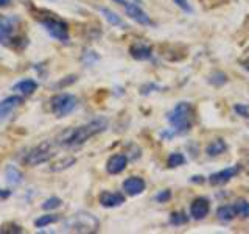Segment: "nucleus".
<instances>
[{
    "mask_svg": "<svg viewBox=\"0 0 249 234\" xmlns=\"http://www.w3.org/2000/svg\"><path fill=\"white\" fill-rule=\"evenodd\" d=\"M107 127V120L106 119H95L89 123H84L81 127H75V128H67L56 136L54 142L59 147H78L83 145L84 142L93 136L103 133Z\"/></svg>",
    "mask_w": 249,
    "mask_h": 234,
    "instance_id": "obj_1",
    "label": "nucleus"
},
{
    "mask_svg": "<svg viewBox=\"0 0 249 234\" xmlns=\"http://www.w3.org/2000/svg\"><path fill=\"white\" fill-rule=\"evenodd\" d=\"M100 230L98 218L86 211L73 214L62 223V233H75V234H93Z\"/></svg>",
    "mask_w": 249,
    "mask_h": 234,
    "instance_id": "obj_2",
    "label": "nucleus"
},
{
    "mask_svg": "<svg viewBox=\"0 0 249 234\" xmlns=\"http://www.w3.org/2000/svg\"><path fill=\"white\" fill-rule=\"evenodd\" d=\"M167 120L176 133L184 135V133L192 130L195 123V108L189 101H181V103H178L173 108V111L168 114Z\"/></svg>",
    "mask_w": 249,
    "mask_h": 234,
    "instance_id": "obj_3",
    "label": "nucleus"
},
{
    "mask_svg": "<svg viewBox=\"0 0 249 234\" xmlns=\"http://www.w3.org/2000/svg\"><path fill=\"white\" fill-rule=\"evenodd\" d=\"M56 145L58 144L54 142V140H44V142L37 144L25 155L23 164H25V166H30V167H36L39 164L50 161L54 156V152H56Z\"/></svg>",
    "mask_w": 249,
    "mask_h": 234,
    "instance_id": "obj_4",
    "label": "nucleus"
},
{
    "mask_svg": "<svg viewBox=\"0 0 249 234\" xmlns=\"http://www.w3.org/2000/svg\"><path fill=\"white\" fill-rule=\"evenodd\" d=\"M78 101L73 94H56L50 100V109L56 117H66L76 108Z\"/></svg>",
    "mask_w": 249,
    "mask_h": 234,
    "instance_id": "obj_5",
    "label": "nucleus"
},
{
    "mask_svg": "<svg viewBox=\"0 0 249 234\" xmlns=\"http://www.w3.org/2000/svg\"><path fill=\"white\" fill-rule=\"evenodd\" d=\"M44 28L47 30L52 38H54L59 42H67L69 41V27L66 22H62L58 18H49V19H41Z\"/></svg>",
    "mask_w": 249,
    "mask_h": 234,
    "instance_id": "obj_6",
    "label": "nucleus"
},
{
    "mask_svg": "<svg viewBox=\"0 0 249 234\" xmlns=\"http://www.w3.org/2000/svg\"><path fill=\"white\" fill-rule=\"evenodd\" d=\"M18 20L14 18H5L0 16V44H10L14 39Z\"/></svg>",
    "mask_w": 249,
    "mask_h": 234,
    "instance_id": "obj_7",
    "label": "nucleus"
},
{
    "mask_svg": "<svg viewBox=\"0 0 249 234\" xmlns=\"http://www.w3.org/2000/svg\"><path fill=\"white\" fill-rule=\"evenodd\" d=\"M123 8H124V11H126V14L129 16V18H131L132 20H136L137 23H140V25H145V27H151V25H153L151 18H150V16H148L137 3H131V2H128Z\"/></svg>",
    "mask_w": 249,
    "mask_h": 234,
    "instance_id": "obj_8",
    "label": "nucleus"
},
{
    "mask_svg": "<svg viewBox=\"0 0 249 234\" xmlns=\"http://www.w3.org/2000/svg\"><path fill=\"white\" fill-rule=\"evenodd\" d=\"M240 174V166H233V167H228L223 169L220 172H215L209 176V183L212 186H223L226 183H229L232 178H235Z\"/></svg>",
    "mask_w": 249,
    "mask_h": 234,
    "instance_id": "obj_9",
    "label": "nucleus"
},
{
    "mask_svg": "<svg viewBox=\"0 0 249 234\" xmlns=\"http://www.w3.org/2000/svg\"><path fill=\"white\" fill-rule=\"evenodd\" d=\"M126 166H128V156L123 153H117L107 159L106 170H107V174H111V175H119L126 169Z\"/></svg>",
    "mask_w": 249,
    "mask_h": 234,
    "instance_id": "obj_10",
    "label": "nucleus"
},
{
    "mask_svg": "<svg viewBox=\"0 0 249 234\" xmlns=\"http://www.w3.org/2000/svg\"><path fill=\"white\" fill-rule=\"evenodd\" d=\"M210 211V203L207 198L204 197H198L192 201L190 205V215L195 218V220H202Z\"/></svg>",
    "mask_w": 249,
    "mask_h": 234,
    "instance_id": "obj_11",
    "label": "nucleus"
},
{
    "mask_svg": "<svg viewBox=\"0 0 249 234\" xmlns=\"http://www.w3.org/2000/svg\"><path fill=\"white\" fill-rule=\"evenodd\" d=\"M98 201H100V205L103 208H117V206H122L124 203V195L120 194V192L105 191L98 197Z\"/></svg>",
    "mask_w": 249,
    "mask_h": 234,
    "instance_id": "obj_12",
    "label": "nucleus"
},
{
    "mask_svg": "<svg viewBox=\"0 0 249 234\" xmlns=\"http://www.w3.org/2000/svg\"><path fill=\"white\" fill-rule=\"evenodd\" d=\"M123 191L131 197H136L145 191V181L140 176H129L123 181Z\"/></svg>",
    "mask_w": 249,
    "mask_h": 234,
    "instance_id": "obj_13",
    "label": "nucleus"
},
{
    "mask_svg": "<svg viewBox=\"0 0 249 234\" xmlns=\"http://www.w3.org/2000/svg\"><path fill=\"white\" fill-rule=\"evenodd\" d=\"M20 103H22L20 96H11L0 101V120H5L16 108L20 106Z\"/></svg>",
    "mask_w": 249,
    "mask_h": 234,
    "instance_id": "obj_14",
    "label": "nucleus"
},
{
    "mask_svg": "<svg viewBox=\"0 0 249 234\" xmlns=\"http://www.w3.org/2000/svg\"><path fill=\"white\" fill-rule=\"evenodd\" d=\"M129 53L131 57L134 59H139V61H143V59H150L151 55H153V49L151 45L148 44H143V42H136L129 47Z\"/></svg>",
    "mask_w": 249,
    "mask_h": 234,
    "instance_id": "obj_15",
    "label": "nucleus"
},
{
    "mask_svg": "<svg viewBox=\"0 0 249 234\" xmlns=\"http://www.w3.org/2000/svg\"><path fill=\"white\" fill-rule=\"evenodd\" d=\"M36 89H37V83L35 80H30V78H28V80L19 81L18 84H14V91L18 94H20V96H25V97L31 96V94H35Z\"/></svg>",
    "mask_w": 249,
    "mask_h": 234,
    "instance_id": "obj_16",
    "label": "nucleus"
},
{
    "mask_svg": "<svg viewBox=\"0 0 249 234\" xmlns=\"http://www.w3.org/2000/svg\"><path fill=\"white\" fill-rule=\"evenodd\" d=\"M226 150H228V144H226L223 139H215V140H212V142H210V144L206 147V153H207L209 156H212V158L223 155Z\"/></svg>",
    "mask_w": 249,
    "mask_h": 234,
    "instance_id": "obj_17",
    "label": "nucleus"
},
{
    "mask_svg": "<svg viewBox=\"0 0 249 234\" xmlns=\"http://www.w3.org/2000/svg\"><path fill=\"white\" fill-rule=\"evenodd\" d=\"M100 13L105 16V19L111 23L114 27H122V28H126V23L123 22V19L120 18L119 14L114 13L112 10H109V8H98Z\"/></svg>",
    "mask_w": 249,
    "mask_h": 234,
    "instance_id": "obj_18",
    "label": "nucleus"
},
{
    "mask_svg": "<svg viewBox=\"0 0 249 234\" xmlns=\"http://www.w3.org/2000/svg\"><path fill=\"white\" fill-rule=\"evenodd\" d=\"M5 175H6V181L11 186H19L23 181V174L14 166H8L5 170Z\"/></svg>",
    "mask_w": 249,
    "mask_h": 234,
    "instance_id": "obj_19",
    "label": "nucleus"
},
{
    "mask_svg": "<svg viewBox=\"0 0 249 234\" xmlns=\"http://www.w3.org/2000/svg\"><path fill=\"white\" fill-rule=\"evenodd\" d=\"M216 215L220 218L221 222H231L233 220L237 215H235V211H233V206L232 205H223L216 209Z\"/></svg>",
    "mask_w": 249,
    "mask_h": 234,
    "instance_id": "obj_20",
    "label": "nucleus"
},
{
    "mask_svg": "<svg viewBox=\"0 0 249 234\" xmlns=\"http://www.w3.org/2000/svg\"><path fill=\"white\" fill-rule=\"evenodd\" d=\"M75 162H76V159L73 158V156H64L62 159L54 161V162L52 164L50 170H52V172H62L64 169H69L70 166H73Z\"/></svg>",
    "mask_w": 249,
    "mask_h": 234,
    "instance_id": "obj_21",
    "label": "nucleus"
},
{
    "mask_svg": "<svg viewBox=\"0 0 249 234\" xmlns=\"http://www.w3.org/2000/svg\"><path fill=\"white\" fill-rule=\"evenodd\" d=\"M59 215L58 214H45V215H41V217H37L36 220H35V226L36 228H45V226H49V225H53V223H56L59 220Z\"/></svg>",
    "mask_w": 249,
    "mask_h": 234,
    "instance_id": "obj_22",
    "label": "nucleus"
},
{
    "mask_svg": "<svg viewBox=\"0 0 249 234\" xmlns=\"http://www.w3.org/2000/svg\"><path fill=\"white\" fill-rule=\"evenodd\" d=\"M232 206H233V211H235L237 217H240V218L249 217V201L248 200H237Z\"/></svg>",
    "mask_w": 249,
    "mask_h": 234,
    "instance_id": "obj_23",
    "label": "nucleus"
},
{
    "mask_svg": "<svg viewBox=\"0 0 249 234\" xmlns=\"http://www.w3.org/2000/svg\"><path fill=\"white\" fill-rule=\"evenodd\" d=\"M167 164H168V167H171V169L179 167V166H184V164H185V156L182 153H171L168 156Z\"/></svg>",
    "mask_w": 249,
    "mask_h": 234,
    "instance_id": "obj_24",
    "label": "nucleus"
},
{
    "mask_svg": "<svg viewBox=\"0 0 249 234\" xmlns=\"http://www.w3.org/2000/svg\"><path fill=\"white\" fill-rule=\"evenodd\" d=\"M22 231H23L22 226L14 222H8L2 225V228H0V233H3V234H20Z\"/></svg>",
    "mask_w": 249,
    "mask_h": 234,
    "instance_id": "obj_25",
    "label": "nucleus"
},
{
    "mask_svg": "<svg viewBox=\"0 0 249 234\" xmlns=\"http://www.w3.org/2000/svg\"><path fill=\"white\" fill-rule=\"evenodd\" d=\"M189 222V217H187L184 213H173L170 215V223L175 226H182Z\"/></svg>",
    "mask_w": 249,
    "mask_h": 234,
    "instance_id": "obj_26",
    "label": "nucleus"
},
{
    "mask_svg": "<svg viewBox=\"0 0 249 234\" xmlns=\"http://www.w3.org/2000/svg\"><path fill=\"white\" fill-rule=\"evenodd\" d=\"M61 205H62V200L61 198H58V197H50V198H47L42 203V209H45V211H53V209H58Z\"/></svg>",
    "mask_w": 249,
    "mask_h": 234,
    "instance_id": "obj_27",
    "label": "nucleus"
},
{
    "mask_svg": "<svg viewBox=\"0 0 249 234\" xmlns=\"http://www.w3.org/2000/svg\"><path fill=\"white\" fill-rule=\"evenodd\" d=\"M209 81L212 84H215V86H223L226 81H228V77H226L224 74H221V72H215V74L210 75Z\"/></svg>",
    "mask_w": 249,
    "mask_h": 234,
    "instance_id": "obj_28",
    "label": "nucleus"
},
{
    "mask_svg": "<svg viewBox=\"0 0 249 234\" xmlns=\"http://www.w3.org/2000/svg\"><path fill=\"white\" fill-rule=\"evenodd\" d=\"M171 198V191L165 189V191H160L158 195H156V201L158 203H165Z\"/></svg>",
    "mask_w": 249,
    "mask_h": 234,
    "instance_id": "obj_29",
    "label": "nucleus"
},
{
    "mask_svg": "<svg viewBox=\"0 0 249 234\" xmlns=\"http://www.w3.org/2000/svg\"><path fill=\"white\" fill-rule=\"evenodd\" d=\"M173 2L181 8L182 11H185V13H193V8H192V5L187 2V0H173Z\"/></svg>",
    "mask_w": 249,
    "mask_h": 234,
    "instance_id": "obj_30",
    "label": "nucleus"
},
{
    "mask_svg": "<svg viewBox=\"0 0 249 234\" xmlns=\"http://www.w3.org/2000/svg\"><path fill=\"white\" fill-rule=\"evenodd\" d=\"M75 80H76V77H75V75H72V77H69V80H62V81H59L56 88H62V86L72 84V83H75Z\"/></svg>",
    "mask_w": 249,
    "mask_h": 234,
    "instance_id": "obj_31",
    "label": "nucleus"
},
{
    "mask_svg": "<svg viewBox=\"0 0 249 234\" xmlns=\"http://www.w3.org/2000/svg\"><path fill=\"white\" fill-rule=\"evenodd\" d=\"M235 111H237V113H240L241 116L245 117V116H248L249 109H248V106H241V105H237V106H235Z\"/></svg>",
    "mask_w": 249,
    "mask_h": 234,
    "instance_id": "obj_32",
    "label": "nucleus"
},
{
    "mask_svg": "<svg viewBox=\"0 0 249 234\" xmlns=\"http://www.w3.org/2000/svg\"><path fill=\"white\" fill-rule=\"evenodd\" d=\"M114 2H117V3H120L122 6H124V5H126L128 2H126V0H114Z\"/></svg>",
    "mask_w": 249,
    "mask_h": 234,
    "instance_id": "obj_33",
    "label": "nucleus"
},
{
    "mask_svg": "<svg viewBox=\"0 0 249 234\" xmlns=\"http://www.w3.org/2000/svg\"><path fill=\"white\" fill-rule=\"evenodd\" d=\"M10 2H11V0H0V6H5V5L10 3Z\"/></svg>",
    "mask_w": 249,
    "mask_h": 234,
    "instance_id": "obj_34",
    "label": "nucleus"
},
{
    "mask_svg": "<svg viewBox=\"0 0 249 234\" xmlns=\"http://www.w3.org/2000/svg\"><path fill=\"white\" fill-rule=\"evenodd\" d=\"M243 67H246V69L249 70V58H248V59H245V62H243Z\"/></svg>",
    "mask_w": 249,
    "mask_h": 234,
    "instance_id": "obj_35",
    "label": "nucleus"
},
{
    "mask_svg": "<svg viewBox=\"0 0 249 234\" xmlns=\"http://www.w3.org/2000/svg\"><path fill=\"white\" fill-rule=\"evenodd\" d=\"M134 2H137V3H140V2H142V0H134Z\"/></svg>",
    "mask_w": 249,
    "mask_h": 234,
    "instance_id": "obj_36",
    "label": "nucleus"
},
{
    "mask_svg": "<svg viewBox=\"0 0 249 234\" xmlns=\"http://www.w3.org/2000/svg\"><path fill=\"white\" fill-rule=\"evenodd\" d=\"M248 167H249V155H248Z\"/></svg>",
    "mask_w": 249,
    "mask_h": 234,
    "instance_id": "obj_37",
    "label": "nucleus"
}]
</instances>
